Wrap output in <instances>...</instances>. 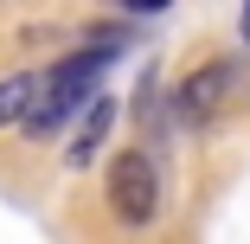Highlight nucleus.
I'll return each mask as SVG.
<instances>
[{
	"instance_id": "3",
	"label": "nucleus",
	"mask_w": 250,
	"mask_h": 244,
	"mask_svg": "<svg viewBox=\"0 0 250 244\" xmlns=\"http://www.w3.org/2000/svg\"><path fill=\"white\" fill-rule=\"evenodd\" d=\"M109 212L135 231L161 219V167H154L147 148H122L109 161Z\"/></svg>"
},
{
	"instance_id": "6",
	"label": "nucleus",
	"mask_w": 250,
	"mask_h": 244,
	"mask_svg": "<svg viewBox=\"0 0 250 244\" xmlns=\"http://www.w3.org/2000/svg\"><path fill=\"white\" fill-rule=\"evenodd\" d=\"M237 32H244V45H250V7H244V13H237Z\"/></svg>"
},
{
	"instance_id": "4",
	"label": "nucleus",
	"mask_w": 250,
	"mask_h": 244,
	"mask_svg": "<svg viewBox=\"0 0 250 244\" xmlns=\"http://www.w3.org/2000/svg\"><path fill=\"white\" fill-rule=\"evenodd\" d=\"M109 129H116V96L103 90V96H96V103L83 110V122H77V135H71V148H64V167H90L96 155H103Z\"/></svg>"
},
{
	"instance_id": "5",
	"label": "nucleus",
	"mask_w": 250,
	"mask_h": 244,
	"mask_svg": "<svg viewBox=\"0 0 250 244\" xmlns=\"http://www.w3.org/2000/svg\"><path fill=\"white\" fill-rule=\"evenodd\" d=\"M32 103H39V77H32V71H13V77H0V129H7V122H20V129H26Z\"/></svg>"
},
{
	"instance_id": "1",
	"label": "nucleus",
	"mask_w": 250,
	"mask_h": 244,
	"mask_svg": "<svg viewBox=\"0 0 250 244\" xmlns=\"http://www.w3.org/2000/svg\"><path fill=\"white\" fill-rule=\"evenodd\" d=\"M109 65H116V52H109V45H83V52L58 58L52 71L39 77V103H32V116H26V135H32V141H52V135H58L77 110H90L96 96H103Z\"/></svg>"
},
{
	"instance_id": "2",
	"label": "nucleus",
	"mask_w": 250,
	"mask_h": 244,
	"mask_svg": "<svg viewBox=\"0 0 250 244\" xmlns=\"http://www.w3.org/2000/svg\"><path fill=\"white\" fill-rule=\"evenodd\" d=\"M180 116L186 122H225L237 103H250V65H237V58H212L206 71H192L186 84H180Z\"/></svg>"
}]
</instances>
